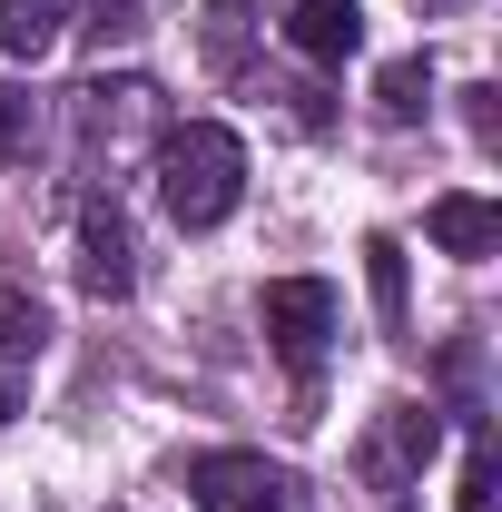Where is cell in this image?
<instances>
[{
	"label": "cell",
	"mask_w": 502,
	"mask_h": 512,
	"mask_svg": "<svg viewBox=\"0 0 502 512\" xmlns=\"http://www.w3.org/2000/svg\"><path fill=\"white\" fill-rule=\"evenodd\" d=\"M247 188V148H237V128L217 119H188L158 138V197H168V217L178 227H217L227 207Z\"/></svg>",
	"instance_id": "6da1fadb"
},
{
	"label": "cell",
	"mask_w": 502,
	"mask_h": 512,
	"mask_svg": "<svg viewBox=\"0 0 502 512\" xmlns=\"http://www.w3.org/2000/svg\"><path fill=\"white\" fill-rule=\"evenodd\" d=\"M256 316H266V345H276L296 375L325 365V345H335V286H325V276H276V286L256 296Z\"/></svg>",
	"instance_id": "7a4b0ae2"
},
{
	"label": "cell",
	"mask_w": 502,
	"mask_h": 512,
	"mask_svg": "<svg viewBox=\"0 0 502 512\" xmlns=\"http://www.w3.org/2000/svg\"><path fill=\"white\" fill-rule=\"evenodd\" d=\"M188 493L207 512H266V503L296 493V473L266 463V453H197V463H188Z\"/></svg>",
	"instance_id": "3957f363"
},
{
	"label": "cell",
	"mask_w": 502,
	"mask_h": 512,
	"mask_svg": "<svg viewBox=\"0 0 502 512\" xmlns=\"http://www.w3.org/2000/svg\"><path fill=\"white\" fill-rule=\"evenodd\" d=\"M128 276H138V266H128V217L109 197H89V207H79V286H89V296H128Z\"/></svg>",
	"instance_id": "277c9868"
},
{
	"label": "cell",
	"mask_w": 502,
	"mask_h": 512,
	"mask_svg": "<svg viewBox=\"0 0 502 512\" xmlns=\"http://www.w3.org/2000/svg\"><path fill=\"white\" fill-rule=\"evenodd\" d=\"M40 335H50V316H40L20 286H0V414H20L30 365H40Z\"/></svg>",
	"instance_id": "5b68a950"
},
{
	"label": "cell",
	"mask_w": 502,
	"mask_h": 512,
	"mask_svg": "<svg viewBox=\"0 0 502 512\" xmlns=\"http://www.w3.org/2000/svg\"><path fill=\"white\" fill-rule=\"evenodd\" d=\"M286 40H296V50H306V60H355V50H365V10H355V0H296V10H286Z\"/></svg>",
	"instance_id": "8992f818"
},
{
	"label": "cell",
	"mask_w": 502,
	"mask_h": 512,
	"mask_svg": "<svg viewBox=\"0 0 502 512\" xmlns=\"http://www.w3.org/2000/svg\"><path fill=\"white\" fill-rule=\"evenodd\" d=\"M424 237H434L443 256H493L502 247V207L493 197H434V207H424Z\"/></svg>",
	"instance_id": "52a82bcc"
},
{
	"label": "cell",
	"mask_w": 502,
	"mask_h": 512,
	"mask_svg": "<svg viewBox=\"0 0 502 512\" xmlns=\"http://www.w3.org/2000/svg\"><path fill=\"white\" fill-rule=\"evenodd\" d=\"M60 30H69V0H0V50H10V60L60 50Z\"/></svg>",
	"instance_id": "ba28073f"
},
{
	"label": "cell",
	"mask_w": 502,
	"mask_h": 512,
	"mask_svg": "<svg viewBox=\"0 0 502 512\" xmlns=\"http://www.w3.org/2000/svg\"><path fill=\"white\" fill-rule=\"evenodd\" d=\"M375 109H384L394 128L424 119V109H434V60H384V69H375Z\"/></svg>",
	"instance_id": "9c48e42d"
},
{
	"label": "cell",
	"mask_w": 502,
	"mask_h": 512,
	"mask_svg": "<svg viewBox=\"0 0 502 512\" xmlns=\"http://www.w3.org/2000/svg\"><path fill=\"white\" fill-rule=\"evenodd\" d=\"M365 276H375L384 325H404V247H394V237H365Z\"/></svg>",
	"instance_id": "30bf717a"
},
{
	"label": "cell",
	"mask_w": 502,
	"mask_h": 512,
	"mask_svg": "<svg viewBox=\"0 0 502 512\" xmlns=\"http://www.w3.org/2000/svg\"><path fill=\"white\" fill-rule=\"evenodd\" d=\"M463 512H493V453H463Z\"/></svg>",
	"instance_id": "8fae6325"
},
{
	"label": "cell",
	"mask_w": 502,
	"mask_h": 512,
	"mask_svg": "<svg viewBox=\"0 0 502 512\" xmlns=\"http://www.w3.org/2000/svg\"><path fill=\"white\" fill-rule=\"evenodd\" d=\"M0 158H10V89H0Z\"/></svg>",
	"instance_id": "7c38bea8"
},
{
	"label": "cell",
	"mask_w": 502,
	"mask_h": 512,
	"mask_svg": "<svg viewBox=\"0 0 502 512\" xmlns=\"http://www.w3.org/2000/svg\"><path fill=\"white\" fill-rule=\"evenodd\" d=\"M424 10H443V0H424Z\"/></svg>",
	"instance_id": "4fadbf2b"
}]
</instances>
